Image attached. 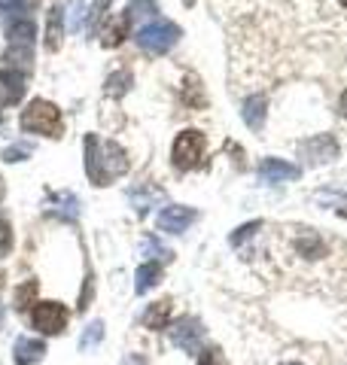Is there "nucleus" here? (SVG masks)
I'll use <instances>...</instances> for the list:
<instances>
[{"instance_id":"obj_1","label":"nucleus","mask_w":347,"mask_h":365,"mask_svg":"<svg viewBox=\"0 0 347 365\" xmlns=\"http://www.w3.org/2000/svg\"><path fill=\"white\" fill-rule=\"evenodd\" d=\"M129 153L116 140H101L98 134H86V174L95 186H110L116 177L129 174Z\"/></svg>"},{"instance_id":"obj_2","label":"nucleus","mask_w":347,"mask_h":365,"mask_svg":"<svg viewBox=\"0 0 347 365\" xmlns=\"http://www.w3.org/2000/svg\"><path fill=\"white\" fill-rule=\"evenodd\" d=\"M21 131L43 134V137H61V110L46 98H34L31 104L21 110Z\"/></svg>"},{"instance_id":"obj_3","label":"nucleus","mask_w":347,"mask_h":365,"mask_svg":"<svg viewBox=\"0 0 347 365\" xmlns=\"http://www.w3.org/2000/svg\"><path fill=\"white\" fill-rule=\"evenodd\" d=\"M183 37V31L174 25V21H168V19H153L149 25H144L141 31H137V46H141L144 52H149V55H165V52H171L174 46H177V40Z\"/></svg>"},{"instance_id":"obj_4","label":"nucleus","mask_w":347,"mask_h":365,"mask_svg":"<svg viewBox=\"0 0 347 365\" xmlns=\"http://www.w3.org/2000/svg\"><path fill=\"white\" fill-rule=\"evenodd\" d=\"M204 134L201 131H195V128H186V131H180L177 137H174V146H171V162L177 170H195L201 165V158H204Z\"/></svg>"},{"instance_id":"obj_5","label":"nucleus","mask_w":347,"mask_h":365,"mask_svg":"<svg viewBox=\"0 0 347 365\" xmlns=\"http://www.w3.org/2000/svg\"><path fill=\"white\" fill-rule=\"evenodd\" d=\"M67 319H71V314L61 302H40L31 311V326L40 335H61L67 329Z\"/></svg>"},{"instance_id":"obj_6","label":"nucleus","mask_w":347,"mask_h":365,"mask_svg":"<svg viewBox=\"0 0 347 365\" xmlns=\"http://www.w3.org/2000/svg\"><path fill=\"white\" fill-rule=\"evenodd\" d=\"M201 338H204V326L195 317H180L177 323L171 326V341L180 350H186V353L198 350L201 347Z\"/></svg>"},{"instance_id":"obj_7","label":"nucleus","mask_w":347,"mask_h":365,"mask_svg":"<svg viewBox=\"0 0 347 365\" xmlns=\"http://www.w3.org/2000/svg\"><path fill=\"white\" fill-rule=\"evenodd\" d=\"M198 220V213L192 207H183V204H168V207H161L159 216H156V225L161 232H171V235H180L186 232V228Z\"/></svg>"},{"instance_id":"obj_8","label":"nucleus","mask_w":347,"mask_h":365,"mask_svg":"<svg viewBox=\"0 0 347 365\" xmlns=\"http://www.w3.org/2000/svg\"><path fill=\"white\" fill-rule=\"evenodd\" d=\"M302 155L311 158L314 165H323V162H332L338 155V140L332 134H314L311 140L302 143Z\"/></svg>"},{"instance_id":"obj_9","label":"nucleus","mask_w":347,"mask_h":365,"mask_svg":"<svg viewBox=\"0 0 347 365\" xmlns=\"http://www.w3.org/2000/svg\"><path fill=\"white\" fill-rule=\"evenodd\" d=\"M259 177H262V182L298 180V177H302V168L293 165V162H283V158H262V165H259Z\"/></svg>"},{"instance_id":"obj_10","label":"nucleus","mask_w":347,"mask_h":365,"mask_svg":"<svg viewBox=\"0 0 347 365\" xmlns=\"http://www.w3.org/2000/svg\"><path fill=\"white\" fill-rule=\"evenodd\" d=\"M43 356H46V344L40 338H19L16 341V347H13V359H16V365H37V362H43Z\"/></svg>"},{"instance_id":"obj_11","label":"nucleus","mask_w":347,"mask_h":365,"mask_svg":"<svg viewBox=\"0 0 347 365\" xmlns=\"http://www.w3.org/2000/svg\"><path fill=\"white\" fill-rule=\"evenodd\" d=\"M4 61H6L9 71L19 73V76L34 73V49H31V46H9L6 55H4Z\"/></svg>"},{"instance_id":"obj_12","label":"nucleus","mask_w":347,"mask_h":365,"mask_svg":"<svg viewBox=\"0 0 347 365\" xmlns=\"http://www.w3.org/2000/svg\"><path fill=\"white\" fill-rule=\"evenodd\" d=\"M265 110H268V101H265L262 95H250L244 101V107H241V116H244L247 128L250 131H262L265 125Z\"/></svg>"},{"instance_id":"obj_13","label":"nucleus","mask_w":347,"mask_h":365,"mask_svg":"<svg viewBox=\"0 0 347 365\" xmlns=\"http://www.w3.org/2000/svg\"><path fill=\"white\" fill-rule=\"evenodd\" d=\"M25 98V79L13 71L0 73V104H19Z\"/></svg>"},{"instance_id":"obj_14","label":"nucleus","mask_w":347,"mask_h":365,"mask_svg":"<svg viewBox=\"0 0 347 365\" xmlns=\"http://www.w3.org/2000/svg\"><path fill=\"white\" fill-rule=\"evenodd\" d=\"M159 280H161V265L159 262H144V265L137 268V274H134V292L144 295L153 287H159Z\"/></svg>"},{"instance_id":"obj_15","label":"nucleus","mask_w":347,"mask_h":365,"mask_svg":"<svg viewBox=\"0 0 347 365\" xmlns=\"http://www.w3.org/2000/svg\"><path fill=\"white\" fill-rule=\"evenodd\" d=\"M64 40V9L52 6L49 9V28H46V49L58 52V46Z\"/></svg>"},{"instance_id":"obj_16","label":"nucleus","mask_w":347,"mask_h":365,"mask_svg":"<svg viewBox=\"0 0 347 365\" xmlns=\"http://www.w3.org/2000/svg\"><path fill=\"white\" fill-rule=\"evenodd\" d=\"M168 317H171V302L168 299L153 302L146 307V314H144V326L153 329V332H161V329L168 326Z\"/></svg>"},{"instance_id":"obj_17","label":"nucleus","mask_w":347,"mask_h":365,"mask_svg":"<svg viewBox=\"0 0 347 365\" xmlns=\"http://www.w3.org/2000/svg\"><path fill=\"white\" fill-rule=\"evenodd\" d=\"M52 204H55V207H49L55 216H61V220H76V216H79V201H76V195H74V192H58V195H52L49 198Z\"/></svg>"},{"instance_id":"obj_18","label":"nucleus","mask_w":347,"mask_h":365,"mask_svg":"<svg viewBox=\"0 0 347 365\" xmlns=\"http://www.w3.org/2000/svg\"><path fill=\"white\" fill-rule=\"evenodd\" d=\"M6 37H9V43H13V46H34L37 28H34L31 19H19V21H13V25H9Z\"/></svg>"},{"instance_id":"obj_19","label":"nucleus","mask_w":347,"mask_h":365,"mask_svg":"<svg viewBox=\"0 0 347 365\" xmlns=\"http://www.w3.org/2000/svg\"><path fill=\"white\" fill-rule=\"evenodd\" d=\"M131 83H134V76H131L129 71H116V73L107 76V83H104V91H107V98H122L125 91L131 88Z\"/></svg>"},{"instance_id":"obj_20","label":"nucleus","mask_w":347,"mask_h":365,"mask_svg":"<svg viewBox=\"0 0 347 365\" xmlns=\"http://www.w3.org/2000/svg\"><path fill=\"white\" fill-rule=\"evenodd\" d=\"M37 292H40V283L37 280H25V283H21V287L16 289V295H13L16 311H28V307L34 304V299H37Z\"/></svg>"},{"instance_id":"obj_21","label":"nucleus","mask_w":347,"mask_h":365,"mask_svg":"<svg viewBox=\"0 0 347 365\" xmlns=\"http://www.w3.org/2000/svg\"><path fill=\"white\" fill-rule=\"evenodd\" d=\"M129 25H131V21L125 19V13H122L107 31H104V40H101V43H104V46H110V49H113V46H119L125 37H129Z\"/></svg>"},{"instance_id":"obj_22","label":"nucleus","mask_w":347,"mask_h":365,"mask_svg":"<svg viewBox=\"0 0 347 365\" xmlns=\"http://www.w3.org/2000/svg\"><path fill=\"white\" fill-rule=\"evenodd\" d=\"M159 13V4L156 0H131L129 6H125V19L129 21H137V19H149Z\"/></svg>"},{"instance_id":"obj_23","label":"nucleus","mask_w":347,"mask_h":365,"mask_svg":"<svg viewBox=\"0 0 347 365\" xmlns=\"http://www.w3.org/2000/svg\"><path fill=\"white\" fill-rule=\"evenodd\" d=\"M101 338H104V323H101V319H95V323H89V326H86L83 338H79V350H89V347H95Z\"/></svg>"},{"instance_id":"obj_24","label":"nucleus","mask_w":347,"mask_h":365,"mask_svg":"<svg viewBox=\"0 0 347 365\" xmlns=\"http://www.w3.org/2000/svg\"><path fill=\"white\" fill-rule=\"evenodd\" d=\"M9 250H13V225L4 213H0V259L9 256Z\"/></svg>"},{"instance_id":"obj_25","label":"nucleus","mask_w":347,"mask_h":365,"mask_svg":"<svg viewBox=\"0 0 347 365\" xmlns=\"http://www.w3.org/2000/svg\"><path fill=\"white\" fill-rule=\"evenodd\" d=\"M183 98H186L192 107H204V95H201V86H198V79H195V76H189V79H186Z\"/></svg>"},{"instance_id":"obj_26","label":"nucleus","mask_w":347,"mask_h":365,"mask_svg":"<svg viewBox=\"0 0 347 365\" xmlns=\"http://www.w3.org/2000/svg\"><path fill=\"white\" fill-rule=\"evenodd\" d=\"M198 365H228V359L223 356V350L219 347H204L198 353Z\"/></svg>"},{"instance_id":"obj_27","label":"nucleus","mask_w":347,"mask_h":365,"mask_svg":"<svg viewBox=\"0 0 347 365\" xmlns=\"http://www.w3.org/2000/svg\"><path fill=\"white\" fill-rule=\"evenodd\" d=\"M259 228H262V222H247V225H241L238 232L231 235V244H235V247H238V244H244L253 232H259Z\"/></svg>"},{"instance_id":"obj_28","label":"nucleus","mask_w":347,"mask_h":365,"mask_svg":"<svg viewBox=\"0 0 347 365\" xmlns=\"http://www.w3.org/2000/svg\"><path fill=\"white\" fill-rule=\"evenodd\" d=\"M28 146H6L4 150V162H25Z\"/></svg>"},{"instance_id":"obj_29","label":"nucleus","mask_w":347,"mask_h":365,"mask_svg":"<svg viewBox=\"0 0 347 365\" xmlns=\"http://www.w3.org/2000/svg\"><path fill=\"white\" fill-rule=\"evenodd\" d=\"M110 4H113V0H95V6H91V13H89V28L98 25V19L104 16V9H107Z\"/></svg>"},{"instance_id":"obj_30","label":"nucleus","mask_w":347,"mask_h":365,"mask_svg":"<svg viewBox=\"0 0 347 365\" xmlns=\"http://www.w3.org/2000/svg\"><path fill=\"white\" fill-rule=\"evenodd\" d=\"M144 247H146V253H159V259H165V262L171 259V250L161 247V244L156 241V237H146V244H144Z\"/></svg>"},{"instance_id":"obj_31","label":"nucleus","mask_w":347,"mask_h":365,"mask_svg":"<svg viewBox=\"0 0 347 365\" xmlns=\"http://www.w3.org/2000/svg\"><path fill=\"white\" fill-rule=\"evenodd\" d=\"M338 110H341V116L347 119V88H344V95H341V101H338Z\"/></svg>"},{"instance_id":"obj_32","label":"nucleus","mask_w":347,"mask_h":365,"mask_svg":"<svg viewBox=\"0 0 347 365\" xmlns=\"http://www.w3.org/2000/svg\"><path fill=\"white\" fill-rule=\"evenodd\" d=\"M4 289H6V274L0 271V295H4Z\"/></svg>"},{"instance_id":"obj_33","label":"nucleus","mask_w":347,"mask_h":365,"mask_svg":"<svg viewBox=\"0 0 347 365\" xmlns=\"http://www.w3.org/2000/svg\"><path fill=\"white\" fill-rule=\"evenodd\" d=\"M4 195H6V182H4V177H0V201H4Z\"/></svg>"},{"instance_id":"obj_34","label":"nucleus","mask_w":347,"mask_h":365,"mask_svg":"<svg viewBox=\"0 0 347 365\" xmlns=\"http://www.w3.org/2000/svg\"><path fill=\"white\" fill-rule=\"evenodd\" d=\"M183 6H195V0H183Z\"/></svg>"},{"instance_id":"obj_35","label":"nucleus","mask_w":347,"mask_h":365,"mask_svg":"<svg viewBox=\"0 0 347 365\" xmlns=\"http://www.w3.org/2000/svg\"><path fill=\"white\" fill-rule=\"evenodd\" d=\"M283 365H302V362H283Z\"/></svg>"},{"instance_id":"obj_36","label":"nucleus","mask_w":347,"mask_h":365,"mask_svg":"<svg viewBox=\"0 0 347 365\" xmlns=\"http://www.w3.org/2000/svg\"><path fill=\"white\" fill-rule=\"evenodd\" d=\"M341 6H347V0H341Z\"/></svg>"}]
</instances>
